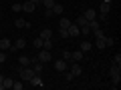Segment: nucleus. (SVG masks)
<instances>
[{"mask_svg": "<svg viewBox=\"0 0 121 90\" xmlns=\"http://www.w3.org/2000/svg\"><path fill=\"white\" fill-rule=\"evenodd\" d=\"M40 38H43V40L52 38V30L51 28H43V30H40Z\"/></svg>", "mask_w": 121, "mask_h": 90, "instance_id": "12", "label": "nucleus"}, {"mask_svg": "<svg viewBox=\"0 0 121 90\" xmlns=\"http://www.w3.org/2000/svg\"><path fill=\"white\" fill-rule=\"evenodd\" d=\"M39 4H43L44 8H52V4H55V0H40Z\"/></svg>", "mask_w": 121, "mask_h": 90, "instance_id": "25", "label": "nucleus"}, {"mask_svg": "<svg viewBox=\"0 0 121 90\" xmlns=\"http://www.w3.org/2000/svg\"><path fill=\"white\" fill-rule=\"evenodd\" d=\"M12 84H14V80H12V78H2V86H4V90L12 88Z\"/></svg>", "mask_w": 121, "mask_h": 90, "instance_id": "21", "label": "nucleus"}, {"mask_svg": "<svg viewBox=\"0 0 121 90\" xmlns=\"http://www.w3.org/2000/svg\"><path fill=\"white\" fill-rule=\"evenodd\" d=\"M83 16H85V20H95V18H97V10H93V8H87Z\"/></svg>", "mask_w": 121, "mask_h": 90, "instance_id": "8", "label": "nucleus"}, {"mask_svg": "<svg viewBox=\"0 0 121 90\" xmlns=\"http://www.w3.org/2000/svg\"><path fill=\"white\" fill-rule=\"evenodd\" d=\"M14 26L16 28H30V22L22 20V18H18V20H14Z\"/></svg>", "mask_w": 121, "mask_h": 90, "instance_id": "16", "label": "nucleus"}, {"mask_svg": "<svg viewBox=\"0 0 121 90\" xmlns=\"http://www.w3.org/2000/svg\"><path fill=\"white\" fill-rule=\"evenodd\" d=\"M18 70H20V80L22 82H28L30 78L35 76V70L28 68V66H22V68H18Z\"/></svg>", "mask_w": 121, "mask_h": 90, "instance_id": "2", "label": "nucleus"}, {"mask_svg": "<svg viewBox=\"0 0 121 90\" xmlns=\"http://www.w3.org/2000/svg\"><path fill=\"white\" fill-rule=\"evenodd\" d=\"M52 14H56V16H60V14H63V12H65V8H63V4H56V2H55V4H52Z\"/></svg>", "mask_w": 121, "mask_h": 90, "instance_id": "15", "label": "nucleus"}, {"mask_svg": "<svg viewBox=\"0 0 121 90\" xmlns=\"http://www.w3.org/2000/svg\"><path fill=\"white\" fill-rule=\"evenodd\" d=\"M2 78H4V76H2V74H0V82H2Z\"/></svg>", "mask_w": 121, "mask_h": 90, "instance_id": "37", "label": "nucleus"}, {"mask_svg": "<svg viewBox=\"0 0 121 90\" xmlns=\"http://www.w3.org/2000/svg\"><path fill=\"white\" fill-rule=\"evenodd\" d=\"M36 10V4L35 2H30V0H26L24 4H22V12H26V14H32Z\"/></svg>", "mask_w": 121, "mask_h": 90, "instance_id": "4", "label": "nucleus"}, {"mask_svg": "<svg viewBox=\"0 0 121 90\" xmlns=\"http://www.w3.org/2000/svg\"><path fill=\"white\" fill-rule=\"evenodd\" d=\"M12 12H22V4H12Z\"/></svg>", "mask_w": 121, "mask_h": 90, "instance_id": "33", "label": "nucleus"}, {"mask_svg": "<svg viewBox=\"0 0 121 90\" xmlns=\"http://www.w3.org/2000/svg\"><path fill=\"white\" fill-rule=\"evenodd\" d=\"M113 64H121V52H117V54L113 56Z\"/></svg>", "mask_w": 121, "mask_h": 90, "instance_id": "31", "label": "nucleus"}, {"mask_svg": "<svg viewBox=\"0 0 121 90\" xmlns=\"http://www.w3.org/2000/svg\"><path fill=\"white\" fill-rule=\"evenodd\" d=\"M69 26H71L69 18H60V20H59V28H69Z\"/></svg>", "mask_w": 121, "mask_h": 90, "instance_id": "22", "label": "nucleus"}, {"mask_svg": "<svg viewBox=\"0 0 121 90\" xmlns=\"http://www.w3.org/2000/svg\"><path fill=\"white\" fill-rule=\"evenodd\" d=\"M30 2H35V4H39V2H40V0H30Z\"/></svg>", "mask_w": 121, "mask_h": 90, "instance_id": "36", "label": "nucleus"}, {"mask_svg": "<svg viewBox=\"0 0 121 90\" xmlns=\"http://www.w3.org/2000/svg\"><path fill=\"white\" fill-rule=\"evenodd\" d=\"M87 26H89V28H91V32H93V30L101 28V22H99V20H89V22H87Z\"/></svg>", "mask_w": 121, "mask_h": 90, "instance_id": "20", "label": "nucleus"}, {"mask_svg": "<svg viewBox=\"0 0 121 90\" xmlns=\"http://www.w3.org/2000/svg\"><path fill=\"white\" fill-rule=\"evenodd\" d=\"M55 70H56V72H65V70H69V62L63 60V58L55 60Z\"/></svg>", "mask_w": 121, "mask_h": 90, "instance_id": "3", "label": "nucleus"}, {"mask_svg": "<svg viewBox=\"0 0 121 90\" xmlns=\"http://www.w3.org/2000/svg\"><path fill=\"white\" fill-rule=\"evenodd\" d=\"M44 68V64L40 62V60H36V62H32V70H35V74H40Z\"/></svg>", "mask_w": 121, "mask_h": 90, "instance_id": "14", "label": "nucleus"}, {"mask_svg": "<svg viewBox=\"0 0 121 90\" xmlns=\"http://www.w3.org/2000/svg\"><path fill=\"white\" fill-rule=\"evenodd\" d=\"M63 60L71 62V52H69V50H63Z\"/></svg>", "mask_w": 121, "mask_h": 90, "instance_id": "32", "label": "nucleus"}, {"mask_svg": "<svg viewBox=\"0 0 121 90\" xmlns=\"http://www.w3.org/2000/svg\"><path fill=\"white\" fill-rule=\"evenodd\" d=\"M10 46H12V42H10L8 38H0V50H10Z\"/></svg>", "mask_w": 121, "mask_h": 90, "instance_id": "9", "label": "nucleus"}, {"mask_svg": "<svg viewBox=\"0 0 121 90\" xmlns=\"http://www.w3.org/2000/svg\"><path fill=\"white\" fill-rule=\"evenodd\" d=\"M71 72H73V76H81L83 74V68H81V64H79V62H71Z\"/></svg>", "mask_w": 121, "mask_h": 90, "instance_id": "5", "label": "nucleus"}, {"mask_svg": "<svg viewBox=\"0 0 121 90\" xmlns=\"http://www.w3.org/2000/svg\"><path fill=\"white\" fill-rule=\"evenodd\" d=\"M91 48H93V44H91L89 40H83V42H81V46H79V50H83V52H89Z\"/></svg>", "mask_w": 121, "mask_h": 90, "instance_id": "18", "label": "nucleus"}, {"mask_svg": "<svg viewBox=\"0 0 121 90\" xmlns=\"http://www.w3.org/2000/svg\"><path fill=\"white\" fill-rule=\"evenodd\" d=\"M32 44H35V48H36V50H40V48H43V38H40V36H36Z\"/></svg>", "mask_w": 121, "mask_h": 90, "instance_id": "24", "label": "nucleus"}, {"mask_svg": "<svg viewBox=\"0 0 121 90\" xmlns=\"http://www.w3.org/2000/svg\"><path fill=\"white\" fill-rule=\"evenodd\" d=\"M43 48H47V50H51V48H52V42H51V38H48V40H43Z\"/></svg>", "mask_w": 121, "mask_h": 90, "instance_id": "29", "label": "nucleus"}, {"mask_svg": "<svg viewBox=\"0 0 121 90\" xmlns=\"http://www.w3.org/2000/svg\"><path fill=\"white\" fill-rule=\"evenodd\" d=\"M12 88H14V90H22V88H24V84H22V80L14 82V84H12Z\"/></svg>", "mask_w": 121, "mask_h": 90, "instance_id": "30", "label": "nucleus"}, {"mask_svg": "<svg viewBox=\"0 0 121 90\" xmlns=\"http://www.w3.org/2000/svg\"><path fill=\"white\" fill-rule=\"evenodd\" d=\"M0 20H2V12H0Z\"/></svg>", "mask_w": 121, "mask_h": 90, "instance_id": "39", "label": "nucleus"}, {"mask_svg": "<svg viewBox=\"0 0 121 90\" xmlns=\"http://www.w3.org/2000/svg\"><path fill=\"white\" fill-rule=\"evenodd\" d=\"M59 36L60 38H69V30L67 28H59Z\"/></svg>", "mask_w": 121, "mask_h": 90, "instance_id": "26", "label": "nucleus"}, {"mask_svg": "<svg viewBox=\"0 0 121 90\" xmlns=\"http://www.w3.org/2000/svg\"><path fill=\"white\" fill-rule=\"evenodd\" d=\"M87 22H89V20H85V16H79L77 20H75V24H77L79 28H83V26H87Z\"/></svg>", "mask_w": 121, "mask_h": 90, "instance_id": "23", "label": "nucleus"}, {"mask_svg": "<svg viewBox=\"0 0 121 90\" xmlns=\"http://www.w3.org/2000/svg\"><path fill=\"white\" fill-rule=\"evenodd\" d=\"M83 54H85L83 50H75V52H71V62H81V60H83Z\"/></svg>", "mask_w": 121, "mask_h": 90, "instance_id": "7", "label": "nucleus"}, {"mask_svg": "<svg viewBox=\"0 0 121 90\" xmlns=\"http://www.w3.org/2000/svg\"><path fill=\"white\" fill-rule=\"evenodd\" d=\"M0 36H2V30H0Z\"/></svg>", "mask_w": 121, "mask_h": 90, "instance_id": "40", "label": "nucleus"}, {"mask_svg": "<svg viewBox=\"0 0 121 90\" xmlns=\"http://www.w3.org/2000/svg\"><path fill=\"white\" fill-rule=\"evenodd\" d=\"M105 44H107V46H113V38H109V36H105Z\"/></svg>", "mask_w": 121, "mask_h": 90, "instance_id": "34", "label": "nucleus"}, {"mask_svg": "<svg viewBox=\"0 0 121 90\" xmlns=\"http://www.w3.org/2000/svg\"><path fill=\"white\" fill-rule=\"evenodd\" d=\"M44 16L51 18V16H52V10H51V8H47V10H44Z\"/></svg>", "mask_w": 121, "mask_h": 90, "instance_id": "35", "label": "nucleus"}, {"mask_svg": "<svg viewBox=\"0 0 121 90\" xmlns=\"http://www.w3.org/2000/svg\"><path fill=\"white\" fill-rule=\"evenodd\" d=\"M79 30H81L83 36H89V34H91V28H89V26H83V28H79Z\"/></svg>", "mask_w": 121, "mask_h": 90, "instance_id": "28", "label": "nucleus"}, {"mask_svg": "<svg viewBox=\"0 0 121 90\" xmlns=\"http://www.w3.org/2000/svg\"><path fill=\"white\" fill-rule=\"evenodd\" d=\"M36 60H40L43 64L51 62V60H52V54H51V50H47V48H40V50L36 52Z\"/></svg>", "mask_w": 121, "mask_h": 90, "instance_id": "1", "label": "nucleus"}, {"mask_svg": "<svg viewBox=\"0 0 121 90\" xmlns=\"http://www.w3.org/2000/svg\"><path fill=\"white\" fill-rule=\"evenodd\" d=\"M12 46L16 48V50H24V48H26V40H24V38H18L16 42L12 44Z\"/></svg>", "mask_w": 121, "mask_h": 90, "instance_id": "17", "label": "nucleus"}, {"mask_svg": "<svg viewBox=\"0 0 121 90\" xmlns=\"http://www.w3.org/2000/svg\"><path fill=\"white\" fill-rule=\"evenodd\" d=\"M109 10H111V4H109V2H101L99 12H101V14H109Z\"/></svg>", "mask_w": 121, "mask_h": 90, "instance_id": "19", "label": "nucleus"}, {"mask_svg": "<svg viewBox=\"0 0 121 90\" xmlns=\"http://www.w3.org/2000/svg\"><path fill=\"white\" fill-rule=\"evenodd\" d=\"M28 82H30L32 86H35V88H36V86H39V88H40V86H44V84H43V80H40V76H39V74H35V76L30 78Z\"/></svg>", "mask_w": 121, "mask_h": 90, "instance_id": "11", "label": "nucleus"}, {"mask_svg": "<svg viewBox=\"0 0 121 90\" xmlns=\"http://www.w3.org/2000/svg\"><path fill=\"white\" fill-rule=\"evenodd\" d=\"M67 30H69V38H73V36H79V34H81V30H79V26L75 24V22H71V26H69Z\"/></svg>", "mask_w": 121, "mask_h": 90, "instance_id": "6", "label": "nucleus"}, {"mask_svg": "<svg viewBox=\"0 0 121 90\" xmlns=\"http://www.w3.org/2000/svg\"><path fill=\"white\" fill-rule=\"evenodd\" d=\"M6 58H8V54H6V50H0V64H4Z\"/></svg>", "mask_w": 121, "mask_h": 90, "instance_id": "27", "label": "nucleus"}, {"mask_svg": "<svg viewBox=\"0 0 121 90\" xmlns=\"http://www.w3.org/2000/svg\"><path fill=\"white\" fill-rule=\"evenodd\" d=\"M103 2H111V0H103Z\"/></svg>", "mask_w": 121, "mask_h": 90, "instance_id": "38", "label": "nucleus"}, {"mask_svg": "<svg viewBox=\"0 0 121 90\" xmlns=\"http://www.w3.org/2000/svg\"><path fill=\"white\" fill-rule=\"evenodd\" d=\"M0 4H2V0H0Z\"/></svg>", "mask_w": 121, "mask_h": 90, "instance_id": "41", "label": "nucleus"}, {"mask_svg": "<svg viewBox=\"0 0 121 90\" xmlns=\"http://www.w3.org/2000/svg\"><path fill=\"white\" fill-rule=\"evenodd\" d=\"M95 46L99 48V50L107 48V44H105V34H103V36H97V40H95Z\"/></svg>", "mask_w": 121, "mask_h": 90, "instance_id": "10", "label": "nucleus"}, {"mask_svg": "<svg viewBox=\"0 0 121 90\" xmlns=\"http://www.w3.org/2000/svg\"><path fill=\"white\" fill-rule=\"evenodd\" d=\"M18 64H20V66H30V56L20 54V56H18Z\"/></svg>", "mask_w": 121, "mask_h": 90, "instance_id": "13", "label": "nucleus"}]
</instances>
